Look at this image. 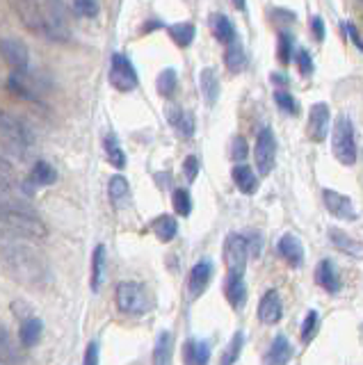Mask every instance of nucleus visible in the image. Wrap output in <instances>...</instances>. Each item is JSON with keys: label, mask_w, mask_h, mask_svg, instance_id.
<instances>
[{"label": "nucleus", "mask_w": 363, "mask_h": 365, "mask_svg": "<svg viewBox=\"0 0 363 365\" xmlns=\"http://www.w3.org/2000/svg\"><path fill=\"white\" fill-rule=\"evenodd\" d=\"M0 265L10 277L21 286L39 288L44 286L51 272H48V263L44 261L35 247H30L19 240H5L0 242Z\"/></svg>", "instance_id": "f257e3e1"}, {"label": "nucleus", "mask_w": 363, "mask_h": 365, "mask_svg": "<svg viewBox=\"0 0 363 365\" xmlns=\"http://www.w3.org/2000/svg\"><path fill=\"white\" fill-rule=\"evenodd\" d=\"M48 235L46 224L37 215L23 208H14L7 201H0V240H44Z\"/></svg>", "instance_id": "f03ea898"}, {"label": "nucleus", "mask_w": 363, "mask_h": 365, "mask_svg": "<svg viewBox=\"0 0 363 365\" xmlns=\"http://www.w3.org/2000/svg\"><path fill=\"white\" fill-rule=\"evenodd\" d=\"M19 14H21L23 23H26L32 32L46 37L48 41H69V30L64 26L62 16L53 12L51 7L23 0L19 5Z\"/></svg>", "instance_id": "7ed1b4c3"}, {"label": "nucleus", "mask_w": 363, "mask_h": 365, "mask_svg": "<svg viewBox=\"0 0 363 365\" xmlns=\"http://www.w3.org/2000/svg\"><path fill=\"white\" fill-rule=\"evenodd\" d=\"M0 139L19 155H26L28 148L35 144V135L28 123L3 110H0Z\"/></svg>", "instance_id": "20e7f679"}, {"label": "nucleus", "mask_w": 363, "mask_h": 365, "mask_svg": "<svg viewBox=\"0 0 363 365\" xmlns=\"http://www.w3.org/2000/svg\"><path fill=\"white\" fill-rule=\"evenodd\" d=\"M332 148L334 155L338 157V162L345 164V167H352L357 162V144H354V126L350 117H341L334 123V135H332Z\"/></svg>", "instance_id": "39448f33"}, {"label": "nucleus", "mask_w": 363, "mask_h": 365, "mask_svg": "<svg viewBox=\"0 0 363 365\" xmlns=\"http://www.w3.org/2000/svg\"><path fill=\"white\" fill-rule=\"evenodd\" d=\"M114 300H117V309L123 315H133L139 318L148 311V295L144 286L135 284V281H123L114 290Z\"/></svg>", "instance_id": "423d86ee"}, {"label": "nucleus", "mask_w": 363, "mask_h": 365, "mask_svg": "<svg viewBox=\"0 0 363 365\" xmlns=\"http://www.w3.org/2000/svg\"><path fill=\"white\" fill-rule=\"evenodd\" d=\"M110 85L117 91H133L137 87V71L126 55L114 53L110 62Z\"/></svg>", "instance_id": "0eeeda50"}, {"label": "nucleus", "mask_w": 363, "mask_h": 365, "mask_svg": "<svg viewBox=\"0 0 363 365\" xmlns=\"http://www.w3.org/2000/svg\"><path fill=\"white\" fill-rule=\"evenodd\" d=\"M254 157H256L258 173L261 176H268L272 167H275V157H277V139H275V135H272L270 128H263L258 132V137H256Z\"/></svg>", "instance_id": "6e6552de"}, {"label": "nucleus", "mask_w": 363, "mask_h": 365, "mask_svg": "<svg viewBox=\"0 0 363 365\" xmlns=\"http://www.w3.org/2000/svg\"><path fill=\"white\" fill-rule=\"evenodd\" d=\"M0 55L5 57V62L10 64L14 71L28 73V69H30V48L23 44L21 39H14V37L0 39Z\"/></svg>", "instance_id": "1a4fd4ad"}, {"label": "nucleus", "mask_w": 363, "mask_h": 365, "mask_svg": "<svg viewBox=\"0 0 363 365\" xmlns=\"http://www.w3.org/2000/svg\"><path fill=\"white\" fill-rule=\"evenodd\" d=\"M247 256H249V249H247V240L238 233H231L224 242V263L229 272H240L245 274V265H247Z\"/></svg>", "instance_id": "9d476101"}, {"label": "nucleus", "mask_w": 363, "mask_h": 365, "mask_svg": "<svg viewBox=\"0 0 363 365\" xmlns=\"http://www.w3.org/2000/svg\"><path fill=\"white\" fill-rule=\"evenodd\" d=\"M323 199H325L327 210L332 212V215H336L338 219H350V222H354V219L359 217L357 210H354V203H352L350 196H345L341 192H334V189H325Z\"/></svg>", "instance_id": "9b49d317"}, {"label": "nucleus", "mask_w": 363, "mask_h": 365, "mask_svg": "<svg viewBox=\"0 0 363 365\" xmlns=\"http://www.w3.org/2000/svg\"><path fill=\"white\" fill-rule=\"evenodd\" d=\"M213 279V263L210 261H201L196 263L192 270H190V279H187V290H190V297L196 300V297L203 295V290L208 288Z\"/></svg>", "instance_id": "f8f14e48"}, {"label": "nucleus", "mask_w": 363, "mask_h": 365, "mask_svg": "<svg viewBox=\"0 0 363 365\" xmlns=\"http://www.w3.org/2000/svg\"><path fill=\"white\" fill-rule=\"evenodd\" d=\"M329 132V107L325 103H316L309 114V137L313 142H323Z\"/></svg>", "instance_id": "ddd939ff"}, {"label": "nucleus", "mask_w": 363, "mask_h": 365, "mask_svg": "<svg viewBox=\"0 0 363 365\" xmlns=\"http://www.w3.org/2000/svg\"><path fill=\"white\" fill-rule=\"evenodd\" d=\"M281 313H284V306H281V297H279L277 290H268L263 295L261 306H258V318L263 325H277L281 320Z\"/></svg>", "instance_id": "4468645a"}, {"label": "nucleus", "mask_w": 363, "mask_h": 365, "mask_svg": "<svg viewBox=\"0 0 363 365\" xmlns=\"http://www.w3.org/2000/svg\"><path fill=\"white\" fill-rule=\"evenodd\" d=\"M329 240H332V244L338 249V251L352 256V258H363V244L359 240H354L352 235H348L345 231L341 228H332L329 231Z\"/></svg>", "instance_id": "2eb2a0df"}, {"label": "nucleus", "mask_w": 363, "mask_h": 365, "mask_svg": "<svg viewBox=\"0 0 363 365\" xmlns=\"http://www.w3.org/2000/svg\"><path fill=\"white\" fill-rule=\"evenodd\" d=\"M224 295L229 304L238 309V306L245 304V295H247V288H245V279L240 272H229L226 274V281H224Z\"/></svg>", "instance_id": "dca6fc26"}, {"label": "nucleus", "mask_w": 363, "mask_h": 365, "mask_svg": "<svg viewBox=\"0 0 363 365\" xmlns=\"http://www.w3.org/2000/svg\"><path fill=\"white\" fill-rule=\"evenodd\" d=\"M279 251H281V256L293 265V267H300L304 263V247L300 242V238H295L291 233H286L279 240Z\"/></svg>", "instance_id": "f3484780"}, {"label": "nucleus", "mask_w": 363, "mask_h": 365, "mask_svg": "<svg viewBox=\"0 0 363 365\" xmlns=\"http://www.w3.org/2000/svg\"><path fill=\"white\" fill-rule=\"evenodd\" d=\"M41 331H44V325H41L39 318H35V315L26 318V320L21 322V327H19V340H21V345L26 347V350L35 347L39 340H41Z\"/></svg>", "instance_id": "a211bd4d"}, {"label": "nucleus", "mask_w": 363, "mask_h": 365, "mask_svg": "<svg viewBox=\"0 0 363 365\" xmlns=\"http://www.w3.org/2000/svg\"><path fill=\"white\" fill-rule=\"evenodd\" d=\"M233 182L242 194H254L258 189V178L247 164H235L233 167Z\"/></svg>", "instance_id": "6ab92c4d"}, {"label": "nucleus", "mask_w": 363, "mask_h": 365, "mask_svg": "<svg viewBox=\"0 0 363 365\" xmlns=\"http://www.w3.org/2000/svg\"><path fill=\"white\" fill-rule=\"evenodd\" d=\"M199 85H201V94L206 98V103L215 105L217 96H219V78H217L215 69H203L199 73Z\"/></svg>", "instance_id": "aec40b11"}, {"label": "nucleus", "mask_w": 363, "mask_h": 365, "mask_svg": "<svg viewBox=\"0 0 363 365\" xmlns=\"http://www.w3.org/2000/svg\"><path fill=\"white\" fill-rule=\"evenodd\" d=\"M183 361L185 363H192V365H203L210 361V350H208V343L203 340H190L183 350Z\"/></svg>", "instance_id": "412c9836"}, {"label": "nucleus", "mask_w": 363, "mask_h": 365, "mask_svg": "<svg viewBox=\"0 0 363 365\" xmlns=\"http://www.w3.org/2000/svg\"><path fill=\"white\" fill-rule=\"evenodd\" d=\"M316 279H318V284L323 286L327 293H341V281H338L336 277V270H334V265L329 263V261H323L318 265V272H316Z\"/></svg>", "instance_id": "4be33fe9"}, {"label": "nucleus", "mask_w": 363, "mask_h": 365, "mask_svg": "<svg viewBox=\"0 0 363 365\" xmlns=\"http://www.w3.org/2000/svg\"><path fill=\"white\" fill-rule=\"evenodd\" d=\"M291 354H293V347H291V343H288V338L277 336L275 340H272V347L265 356V363H277V365L288 363L291 361Z\"/></svg>", "instance_id": "5701e85b"}, {"label": "nucleus", "mask_w": 363, "mask_h": 365, "mask_svg": "<svg viewBox=\"0 0 363 365\" xmlns=\"http://www.w3.org/2000/svg\"><path fill=\"white\" fill-rule=\"evenodd\" d=\"M224 62H226V69L231 73H240L245 66H247V55H245V48L238 44V41H229L226 46V53H224Z\"/></svg>", "instance_id": "b1692460"}, {"label": "nucleus", "mask_w": 363, "mask_h": 365, "mask_svg": "<svg viewBox=\"0 0 363 365\" xmlns=\"http://www.w3.org/2000/svg\"><path fill=\"white\" fill-rule=\"evenodd\" d=\"M30 180L35 182V185H39V187H48V185H53V182L57 180V171L53 169V164L39 160L35 167H32Z\"/></svg>", "instance_id": "393cba45"}, {"label": "nucleus", "mask_w": 363, "mask_h": 365, "mask_svg": "<svg viewBox=\"0 0 363 365\" xmlns=\"http://www.w3.org/2000/svg\"><path fill=\"white\" fill-rule=\"evenodd\" d=\"M167 32H169V37L174 39V44L180 48H187L194 41V35H196L192 23H174V26L167 28Z\"/></svg>", "instance_id": "a878e982"}, {"label": "nucleus", "mask_w": 363, "mask_h": 365, "mask_svg": "<svg viewBox=\"0 0 363 365\" xmlns=\"http://www.w3.org/2000/svg\"><path fill=\"white\" fill-rule=\"evenodd\" d=\"M169 121L176 126V130L180 132V137H192V132H194V117L190 112L178 110V107H171V110H169Z\"/></svg>", "instance_id": "bb28decb"}, {"label": "nucleus", "mask_w": 363, "mask_h": 365, "mask_svg": "<svg viewBox=\"0 0 363 365\" xmlns=\"http://www.w3.org/2000/svg\"><path fill=\"white\" fill-rule=\"evenodd\" d=\"M103 146H105V157H108V162L112 164V167H117V169L126 167V153L121 151L117 137L108 135V137L103 139Z\"/></svg>", "instance_id": "cd10ccee"}, {"label": "nucleus", "mask_w": 363, "mask_h": 365, "mask_svg": "<svg viewBox=\"0 0 363 365\" xmlns=\"http://www.w3.org/2000/svg\"><path fill=\"white\" fill-rule=\"evenodd\" d=\"M153 233L158 235V240H162V242H169V240H174L178 233V224L174 217H169V215H162V217L153 222Z\"/></svg>", "instance_id": "c85d7f7f"}, {"label": "nucleus", "mask_w": 363, "mask_h": 365, "mask_svg": "<svg viewBox=\"0 0 363 365\" xmlns=\"http://www.w3.org/2000/svg\"><path fill=\"white\" fill-rule=\"evenodd\" d=\"M210 28H213V35H215L219 41H233L235 39V30L231 26V21L226 19L224 14H213L210 19Z\"/></svg>", "instance_id": "c756f323"}, {"label": "nucleus", "mask_w": 363, "mask_h": 365, "mask_svg": "<svg viewBox=\"0 0 363 365\" xmlns=\"http://www.w3.org/2000/svg\"><path fill=\"white\" fill-rule=\"evenodd\" d=\"M103 272H105V247L103 244H98L94 249V254H92V290L96 293L98 288H101V281H103Z\"/></svg>", "instance_id": "7c9ffc66"}, {"label": "nucleus", "mask_w": 363, "mask_h": 365, "mask_svg": "<svg viewBox=\"0 0 363 365\" xmlns=\"http://www.w3.org/2000/svg\"><path fill=\"white\" fill-rule=\"evenodd\" d=\"M108 194L112 199L114 205H123V201L128 199V180L123 176H114L110 178V185H108Z\"/></svg>", "instance_id": "2f4dec72"}, {"label": "nucleus", "mask_w": 363, "mask_h": 365, "mask_svg": "<svg viewBox=\"0 0 363 365\" xmlns=\"http://www.w3.org/2000/svg\"><path fill=\"white\" fill-rule=\"evenodd\" d=\"M14 361H19V356H16L12 336L5 327H0V363H14Z\"/></svg>", "instance_id": "473e14b6"}, {"label": "nucleus", "mask_w": 363, "mask_h": 365, "mask_svg": "<svg viewBox=\"0 0 363 365\" xmlns=\"http://www.w3.org/2000/svg\"><path fill=\"white\" fill-rule=\"evenodd\" d=\"M71 7L78 16H82V19H96L98 12H101L98 0H71Z\"/></svg>", "instance_id": "72a5a7b5"}, {"label": "nucleus", "mask_w": 363, "mask_h": 365, "mask_svg": "<svg viewBox=\"0 0 363 365\" xmlns=\"http://www.w3.org/2000/svg\"><path fill=\"white\" fill-rule=\"evenodd\" d=\"M155 87H158V94H162V96L174 94V91H176V71L174 69H164L158 76Z\"/></svg>", "instance_id": "f704fd0d"}, {"label": "nucleus", "mask_w": 363, "mask_h": 365, "mask_svg": "<svg viewBox=\"0 0 363 365\" xmlns=\"http://www.w3.org/2000/svg\"><path fill=\"white\" fill-rule=\"evenodd\" d=\"M169 347H171V336H169V331H162V334L158 336V343H155L153 361H155V363H167V361H169Z\"/></svg>", "instance_id": "c9c22d12"}, {"label": "nucleus", "mask_w": 363, "mask_h": 365, "mask_svg": "<svg viewBox=\"0 0 363 365\" xmlns=\"http://www.w3.org/2000/svg\"><path fill=\"white\" fill-rule=\"evenodd\" d=\"M242 340H245L242 331H238V334H235L233 338H231V343H229V347H226V354L222 356V363H224V365H231V363H235V361H238V354H240Z\"/></svg>", "instance_id": "e433bc0d"}, {"label": "nucleus", "mask_w": 363, "mask_h": 365, "mask_svg": "<svg viewBox=\"0 0 363 365\" xmlns=\"http://www.w3.org/2000/svg\"><path fill=\"white\" fill-rule=\"evenodd\" d=\"M174 210L180 217H187L190 210H192V199H190L187 189H176L174 192Z\"/></svg>", "instance_id": "4c0bfd02"}, {"label": "nucleus", "mask_w": 363, "mask_h": 365, "mask_svg": "<svg viewBox=\"0 0 363 365\" xmlns=\"http://www.w3.org/2000/svg\"><path fill=\"white\" fill-rule=\"evenodd\" d=\"M316 329H318V313L309 311L307 320H304V325H302V343L304 345H309L313 340V336H316Z\"/></svg>", "instance_id": "58836bf2"}, {"label": "nucleus", "mask_w": 363, "mask_h": 365, "mask_svg": "<svg viewBox=\"0 0 363 365\" xmlns=\"http://www.w3.org/2000/svg\"><path fill=\"white\" fill-rule=\"evenodd\" d=\"M291 57H293V39L288 32H281V35H279V60L288 64Z\"/></svg>", "instance_id": "ea45409f"}, {"label": "nucleus", "mask_w": 363, "mask_h": 365, "mask_svg": "<svg viewBox=\"0 0 363 365\" xmlns=\"http://www.w3.org/2000/svg\"><path fill=\"white\" fill-rule=\"evenodd\" d=\"M275 101H277V105L281 107L284 112L297 114V103L293 101V96L288 94V91H277V94H275Z\"/></svg>", "instance_id": "a19ab883"}, {"label": "nucleus", "mask_w": 363, "mask_h": 365, "mask_svg": "<svg viewBox=\"0 0 363 365\" xmlns=\"http://www.w3.org/2000/svg\"><path fill=\"white\" fill-rule=\"evenodd\" d=\"M183 171H185L187 182H192V180L196 178V173H199V160H196L194 155L185 157V162H183Z\"/></svg>", "instance_id": "79ce46f5"}, {"label": "nucleus", "mask_w": 363, "mask_h": 365, "mask_svg": "<svg viewBox=\"0 0 363 365\" xmlns=\"http://www.w3.org/2000/svg\"><path fill=\"white\" fill-rule=\"evenodd\" d=\"M297 64H300V71L302 76H309V73L313 71V62H311V55L307 51H300L297 53Z\"/></svg>", "instance_id": "37998d69"}, {"label": "nucleus", "mask_w": 363, "mask_h": 365, "mask_svg": "<svg viewBox=\"0 0 363 365\" xmlns=\"http://www.w3.org/2000/svg\"><path fill=\"white\" fill-rule=\"evenodd\" d=\"M231 155H233V160H245L247 155V144L242 137H235L233 139V151H231Z\"/></svg>", "instance_id": "c03bdc74"}, {"label": "nucleus", "mask_w": 363, "mask_h": 365, "mask_svg": "<svg viewBox=\"0 0 363 365\" xmlns=\"http://www.w3.org/2000/svg\"><path fill=\"white\" fill-rule=\"evenodd\" d=\"M311 30H313V35H316L318 41L325 39V26H323V19H320V16H313L311 19Z\"/></svg>", "instance_id": "a18cd8bd"}, {"label": "nucleus", "mask_w": 363, "mask_h": 365, "mask_svg": "<svg viewBox=\"0 0 363 365\" xmlns=\"http://www.w3.org/2000/svg\"><path fill=\"white\" fill-rule=\"evenodd\" d=\"M85 363H87V365H94V363H98V347H96V343H92V345L87 347Z\"/></svg>", "instance_id": "49530a36"}, {"label": "nucleus", "mask_w": 363, "mask_h": 365, "mask_svg": "<svg viewBox=\"0 0 363 365\" xmlns=\"http://www.w3.org/2000/svg\"><path fill=\"white\" fill-rule=\"evenodd\" d=\"M348 32H350V39H352V44L357 46L359 51H363V41H361L359 32H357V26H354V23H350V26H348Z\"/></svg>", "instance_id": "de8ad7c7"}, {"label": "nucleus", "mask_w": 363, "mask_h": 365, "mask_svg": "<svg viewBox=\"0 0 363 365\" xmlns=\"http://www.w3.org/2000/svg\"><path fill=\"white\" fill-rule=\"evenodd\" d=\"M12 169V164H10V160H7V157H3L0 155V173H7Z\"/></svg>", "instance_id": "09e8293b"}, {"label": "nucleus", "mask_w": 363, "mask_h": 365, "mask_svg": "<svg viewBox=\"0 0 363 365\" xmlns=\"http://www.w3.org/2000/svg\"><path fill=\"white\" fill-rule=\"evenodd\" d=\"M231 3H233L238 10H245V5H247V0H231Z\"/></svg>", "instance_id": "8fccbe9b"}]
</instances>
